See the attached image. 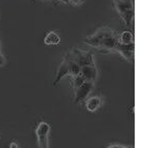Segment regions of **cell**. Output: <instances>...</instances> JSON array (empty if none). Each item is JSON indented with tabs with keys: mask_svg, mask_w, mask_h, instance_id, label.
I'll list each match as a JSON object with an SVG mask.
<instances>
[{
	"mask_svg": "<svg viewBox=\"0 0 141 148\" xmlns=\"http://www.w3.org/2000/svg\"><path fill=\"white\" fill-rule=\"evenodd\" d=\"M50 132V125L46 122H41L36 129V134L38 138V144L40 148H49L48 136Z\"/></svg>",
	"mask_w": 141,
	"mask_h": 148,
	"instance_id": "obj_5",
	"label": "cell"
},
{
	"mask_svg": "<svg viewBox=\"0 0 141 148\" xmlns=\"http://www.w3.org/2000/svg\"><path fill=\"white\" fill-rule=\"evenodd\" d=\"M70 2L72 4H74V5H79V4L84 2V0H70Z\"/></svg>",
	"mask_w": 141,
	"mask_h": 148,
	"instance_id": "obj_13",
	"label": "cell"
},
{
	"mask_svg": "<svg viewBox=\"0 0 141 148\" xmlns=\"http://www.w3.org/2000/svg\"><path fill=\"white\" fill-rule=\"evenodd\" d=\"M70 55L72 59L75 61L82 69L83 66L87 65H94V60H93V54L91 51H83L79 49H72L70 51Z\"/></svg>",
	"mask_w": 141,
	"mask_h": 148,
	"instance_id": "obj_4",
	"label": "cell"
},
{
	"mask_svg": "<svg viewBox=\"0 0 141 148\" xmlns=\"http://www.w3.org/2000/svg\"><path fill=\"white\" fill-rule=\"evenodd\" d=\"M9 148H19L18 147V144L16 141H13V142L11 143V145H9Z\"/></svg>",
	"mask_w": 141,
	"mask_h": 148,
	"instance_id": "obj_16",
	"label": "cell"
},
{
	"mask_svg": "<svg viewBox=\"0 0 141 148\" xmlns=\"http://www.w3.org/2000/svg\"><path fill=\"white\" fill-rule=\"evenodd\" d=\"M86 81V79H85L84 77H83L82 75L79 74L77 75V76H74V80H73V85H74V88H77V87H79V86L82 85L83 83Z\"/></svg>",
	"mask_w": 141,
	"mask_h": 148,
	"instance_id": "obj_12",
	"label": "cell"
},
{
	"mask_svg": "<svg viewBox=\"0 0 141 148\" xmlns=\"http://www.w3.org/2000/svg\"><path fill=\"white\" fill-rule=\"evenodd\" d=\"M85 42L89 45L99 49L104 53H110L112 51H116L119 44V37H117L115 33L109 27H102L97 31L95 34L91 35L85 39Z\"/></svg>",
	"mask_w": 141,
	"mask_h": 148,
	"instance_id": "obj_1",
	"label": "cell"
},
{
	"mask_svg": "<svg viewBox=\"0 0 141 148\" xmlns=\"http://www.w3.org/2000/svg\"><path fill=\"white\" fill-rule=\"evenodd\" d=\"M79 74H81V66L72 59L70 53H68L65 56V58H64V60H63V62L61 63V65L59 66L54 85H56L61 81V79L63 77L67 76V75H71V76L74 77V76H77Z\"/></svg>",
	"mask_w": 141,
	"mask_h": 148,
	"instance_id": "obj_2",
	"label": "cell"
},
{
	"mask_svg": "<svg viewBox=\"0 0 141 148\" xmlns=\"http://www.w3.org/2000/svg\"><path fill=\"white\" fill-rule=\"evenodd\" d=\"M4 64H5V60H4L2 54H1V51H0V66L4 65Z\"/></svg>",
	"mask_w": 141,
	"mask_h": 148,
	"instance_id": "obj_15",
	"label": "cell"
},
{
	"mask_svg": "<svg viewBox=\"0 0 141 148\" xmlns=\"http://www.w3.org/2000/svg\"><path fill=\"white\" fill-rule=\"evenodd\" d=\"M119 41L123 44H131L133 42V35L131 32L129 31H124L121 33V35L119 36Z\"/></svg>",
	"mask_w": 141,
	"mask_h": 148,
	"instance_id": "obj_11",
	"label": "cell"
},
{
	"mask_svg": "<svg viewBox=\"0 0 141 148\" xmlns=\"http://www.w3.org/2000/svg\"><path fill=\"white\" fill-rule=\"evenodd\" d=\"M94 88V83L92 81H85L82 85L75 89L74 95V103H79L83 100H87Z\"/></svg>",
	"mask_w": 141,
	"mask_h": 148,
	"instance_id": "obj_6",
	"label": "cell"
},
{
	"mask_svg": "<svg viewBox=\"0 0 141 148\" xmlns=\"http://www.w3.org/2000/svg\"><path fill=\"white\" fill-rule=\"evenodd\" d=\"M61 39H60L59 35L54 33V32H50L48 33L45 36V39H44V42L45 44H49V45H56V44H59Z\"/></svg>",
	"mask_w": 141,
	"mask_h": 148,
	"instance_id": "obj_10",
	"label": "cell"
},
{
	"mask_svg": "<svg viewBox=\"0 0 141 148\" xmlns=\"http://www.w3.org/2000/svg\"><path fill=\"white\" fill-rule=\"evenodd\" d=\"M108 148H130V147H127V146H122V145H118V144H114V145L109 146Z\"/></svg>",
	"mask_w": 141,
	"mask_h": 148,
	"instance_id": "obj_14",
	"label": "cell"
},
{
	"mask_svg": "<svg viewBox=\"0 0 141 148\" xmlns=\"http://www.w3.org/2000/svg\"><path fill=\"white\" fill-rule=\"evenodd\" d=\"M114 5L127 26H130L134 18V6L132 0H114Z\"/></svg>",
	"mask_w": 141,
	"mask_h": 148,
	"instance_id": "obj_3",
	"label": "cell"
},
{
	"mask_svg": "<svg viewBox=\"0 0 141 148\" xmlns=\"http://www.w3.org/2000/svg\"><path fill=\"white\" fill-rule=\"evenodd\" d=\"M59 1H61V2H63V3H69L70 2V0H59Z\"/></svg>",
	"mask_w": 141,
	"mask_h": 148,
	"instance_id": "obj_17",
	"label": "cell"
},
{
	"mask_svg": "<svg viewBox=\"0 0 141 148\" xmlns=\"http://www.w3.org/2000/svg\"><path fill=\"white\" fill-rule=\"evenodd\" d=\"M102 103V99L99 96H94V97L88 98L86 101V108L89 111H96L98 108H100Z\"/></svg>",
	"mask_w": 141,
	"mask_h": 148,
	"instance_id": "obj_9",
	"label": "cell"
},
{
	"mask_svg": "<svg viewBox=\"0 0 141 148\" xmlns=\"http://www.w3.org/2000/svg\"><path fill=\"white\" fill-rule=\"evenodd\" d=\"M134 49H135V44L134 43L123 44V43L119 42L115 51H118L119 54H121L122 57L129 60L130 62H134Z\"/></svg>",
	"mask_w": 141,
	"mask_h": 148,
	"instance_id": "obj_7",
	"label": "cell"
},
{
	"mask_svg": "<svg viewBox=\"0 0 141 148\" xmlns=\"http://www.w3.org/2000/svg\"><path fill=\"white\" fill-rule=\"evenodd\" d=\"M81 75L87 81H92L94 82L97 78V69H96L95 64L94 65H87L83 66L81 69Z\"/></svg>",
	"mask_w": 141,
	"mask_h": 148,
	"instance_id": "obj_8",
	"label": "cell"
}]
</instances>
